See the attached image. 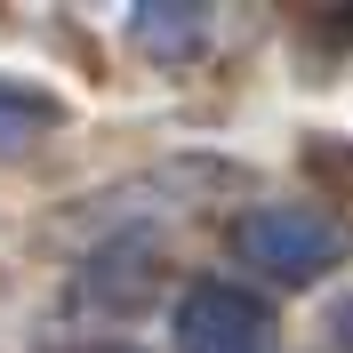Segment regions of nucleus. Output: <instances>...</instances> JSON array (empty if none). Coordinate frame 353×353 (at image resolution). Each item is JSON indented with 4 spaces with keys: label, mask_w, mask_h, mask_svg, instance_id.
I'll return each instance as SVG.
<instances>
[{
    "label": "nucleus",
    "mask_w": 353,
    "mask_h": 353,
    "mask_svg": "<svg viewBox=\"0 0 353 353\" xmlns=\"http://www.w3.org/2000/svg\"><path fill=\"white\" fill-rule=\"evenodd\" d=\"M48 129H65V97L17 81V72H0V161H8V153H32Z\"/></svg>",
    "instance_id": "obj_3"
},
{
    "label": "nucleus",
    "mask_w": 353,
    "mask_h": 353,
    "mask_svg": "<svg viewBox=\"0 0 353 353\" xmlns=\"http://www.w3.org/2000/svg\"><path fill=\"white\" fill-rule=\"evenodd\" d=\"M353 249V233L330 217V209H305V201H265L249 217H233V257L273 273V281H321L337 273Z\"/></svg>",
    "instance_id": "obj_1"
},
{
    "label": "nucleus",
    "mask_w": 353,
    "mask_h": 353,
    "mask_svg": "<svg viewBox=\"0 0 353 353\" xmlns=\"http://www.w3.org/2000/svg\"><path fill=\"white\" fill-rule=\"evenodd\" d=\"M176 353H273V313L233 281H193L176 297Z\"/></svg>",
    "instance_id": "obj_2"
},
{
    "label": "nucleus",
    "mask_w": 353,
    "mask_h": 353,
    "mask_svg": "<svg viewBox=\"0 0 353 353\" xmlns=\"http://www.w3.org/2000/svg\"><path fill=\"white\" fill-rule=\"evenodd\" d=\"M345 330H353V313H345Z\"/></svg>",
    "instance_id": "obj_5"
},
{
    "label": "nucleus",
    "mask_w": 353,
    "mask_h": 353,
    "mask_svg": "<svg viewBox=\"0 0 353 353\" xmlns=\"http://www.w3.org/2000/svg\"><path fill=\"white\" fill-rule=\"evenodd\" d=\"M129 32H137V48L145 57H193L201 48V32H209V8H137L129 17Z\"/></svg>",
    "instance_id": "obj_4"
}]
</instances>
